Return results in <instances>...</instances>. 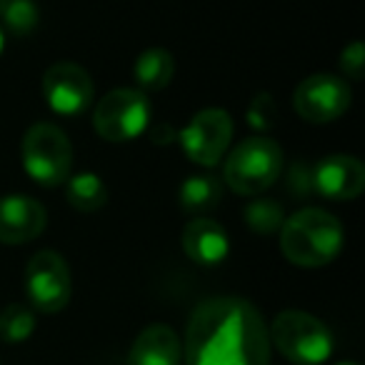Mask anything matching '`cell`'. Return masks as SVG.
<instances>
[{"label": "cell", "instance_id": "6da1fadb", "mask_svg": "<svg viewBox=\"0 0 365 365\" xmlns=\"http://www.w3.org/2000/svg\"><path fill=\"white\" fill-rule=\"evenodd\" d=\"M185 363L270 365V335L260 310L238 295L198 303L185 330Z\"/></svg>", "mask_w": 365, "mask_h": 365}, {"label": "cell", "instance_id": "7a4b0ae2", "mask_svg": "<svg viewBox=\"0 0 365 365\" xmlns=\"http://www.w3.org/2000/svg\"><path fill=\"white\" fill-rule=\"evenodd\" d=\"M343 245V225L323 208L298 210L280 228V253L298 268H323L333 263Z\"/></svg>", "mask_w": 365, "mask_h": 365}, {"label": "cell", "instance_id": "3957f363", "mask_svg": "<svg viewBox=\"0 0 365 365\" xmlns=\"http://www.w3.org/2000/svg\"><path fill=\"white\" fill-rule=\"evenodd\" d=\"M283 173V150L273 138L253 135L228 153L223 165V185L235 195L255 198L278 182Z\"/></svg>", "mask_w": 365, "mask_h": 365}, {"label": "cell", "instance_id": "277c9868", "mask_svg": "<svg viewBox=\"0 0 365 365\" xmlns=\"http://www.w3.org/2000/svg\"><path fill=\"white\" fill-rule=\"evenodd\" d=\"M270 345L293 365H323L333 353V333L305 310H283L268 328Z\"/></svg>", "mask_w": 365, "mask_h": 365}, {"label": "cell", "instance_id": "5b68a950", "mask_svg": "<svg viewBox=\"0 0 365 365\" xmlns=\"http://www.w3.org/2000/svg\"><path fill=\"white\" fill-rule=\"evenodd\" d=\"M23 170L43 188H58L73 175V145L53 123H36L21 143Z\"/></svg>", "mask_w": 365, "mask_h": 365}, {"label": "cell", "instance_id": "8992f818", "mask_svg": "<svg viewBox=\"0 0 365 365\" xmlns=\"http://www.w3.org/2000/svg\"><path fill=\"white\" fill-rule=\"evenodd\" d=\"M150 125V101L135 88H115L98 101L93 128L108 143H128L140 138Z\"/></svg>", "mask_w": 365, "mask_h": 365}, {"label": "cell", "instance_id": "52a82bcc", "mask_svg": "<svg viewBox=\"0 0 365 365\" xmlns=\"http://www.w3.org/2000/svg\"><path fill=\"white\" fill-rule=\"evenodd\" d=\"M23 285H26L31 308L41 310V313L56 315L71 303V268H68L66 258L56 250H41L28 260Z\"/></svg>", "mask_w": 365, "mask_h": 365}, {"label": "cell", "instance_id": "ba28073f", "mask_svg": "<svg viewBox=\"0 0 365 365\" xmlns=\"http://www.w3.org/2000/svg\"><path fill=\"white\" fill-rule=\"evenodd\" d=\"M182 153L203 168H215L228 153L233 140V118L220 108H205L195 113L190 123L178 133Z\"/></svg>", "mask_w": 365, "mask_h": 365}, {"label": "cell", "instance_id": "9c48e42d", "mask_svg": "<svg viewBox=\"0 0 365 365\" xmlns=\"http://www.w3.org/2000/svg\"><path fill=\"white\" fill-rule=\"evenodd\" d=\"M353 93L345 78L333 73L308 76L293 93V108L308 123H333L343 118L350 108Z\"/></svg>", "mask_w": 365, "mask_h": 365}, {"label": "cell", "instance_id": "30bf717a", "mask_svg": "<svg viewBox=\"0 0 365 365\" xmlns=\"http://www.w3.org/2000/svg\"><path fill=\"white\" fill-rule=\"evenodd\" d=\"M41 88L48 108L63 118L83 115L96 98V86H93V78L88 76V71L68 61L48 68Z\"/></svg>", "mask_w": 365, "mask_h": 365}, {"label": "cell", "instance_id": "8fae6325", "mask_svg": "<svg viewBox=\"0 0 365 365\" xmlns=\"http://www.w3.org/2000/svg\"><path fill=\"white\" fill-rule=\"evenodd\" d=\"M310 185L328 200H355L365 190V165L355 155H325L313 168Z\"/></svg>", "mask_w": 365, "mask_h": 365}, {"label": "cell", "instance_id": "7c38bea8", "mask_svg": "<svg viewBox=\"0 0 365 365\" xmlns=\"http://www.w3.org/2000/svg\"><path fill=\"white\" fill-rule=\"evenodd\" d=\"M46 225L48 213L41 200L21 193L0 198V243H31V240H36L46 230Z\"/></svg>", "mask_w": 365, "mask_h": 365}, {"label": "cell", "instance_id": "4fadbf2b", "mask_svg": "<svg viewBox=\"0 0 365 365\" xmlns=\"http://www.w3.org/2000/svg\"><path fill=\"white\" fill-rule=\"evenodd\" d=\"M182 250L195 265L213 268L220 265L230 253V238L220 223L210 218H193L182 228Z\"/></svg>", "mask_w": 365, "mask_h": 365}, {"label": "cell", "instance_id": "5bb4252c", "mask_svg": "<svg viewBox=\"0 0 365 365\" xmlns=\"http://www.w3.org/2000/svg\"><path fill=\"white\" fill-rule=\"evenodd\" d=\"M182 343L170 325H148L133 340L128 365H180Z\"/></svg>", "mask_w": 365, "mask_h": 365}, {"label": "cell", "instance_id": "9a60e30c", "mask_svg": "<svg viewBox=\"0 0 365 365\" xmlns=\"http://www.w3.org/2000/svg\"><path fill=\"white\" fill-rule=\"evenodd\" d=\"M175 76V61L165 48H148L138 56L133 66V78L140 93H158L170 86Z\"/></svg>", "mask_w": 365, "mask_h": 365}, {"label": "cell", "instance_id": "2e32d148", "mask_svg": "<svg viewBox=\"0 0 365 365\" xmlns=\"http://www.w3.org/2000/svg\"><path fill=\"white\" fill-rule=\"evenodd\" d=\"M223 198V180L215 175H190L180 182L178 200L185 213L203 218L205 213L215 208Z\"/></svg>", "mask_w": 365, "mask_h": 365}, {"label": "cell", "instance_id": "e0dca14e", "mask_svg": "<svg viewBox=\"0 0 365 365\" xmlns=\"http://www.w3.org/2000/svg\"><path fill=\"white\" fill-rule=\"evenodd\" d=\"M63 185H66V200L78 213H96V210L106 208L108 188L98 173H91V170L76 173V175L68 178Z\"/></svg>", "mask_w": 365, "mask_h": 365}, {"label": "cell", "instance_id": "ac0fdd59", "mask_svg": "<svg viewBox=\"0 0 365 365\" xmlns=\"http://www.w3.org/2000/svg\"><path fill=\"white\" fill-rule=\"evenodd\" d=\"M41 11L36 0H0V31L13 38H28L38 28Z\"/></svg>", "mask_w": 365, "mask_h": 365}, {"label": "cell", "instance_id": "d6986e66", "mask_svg": "<svg viewBox=\"0 0 365 365\" xmlns=\"http://www.w3.org/2000/svg\"><path fill=\"white\" fill-rule=\"evenodd\" d=\"M36 333V310L31 305L11 303L0 310V340L3 343H26Z\"/></svg>", "mask_w": 365, "mask_h": 365}, {"label": "cell", "instance_id": "ffe728a7", "mask_svg": "<svg viewBox=\"0 0 365 365\" xmlns=\"http://www.w3.org/2000/svg\"><path fill=\"white\" fill-rule=\"evenodd\" d=\"M243 220L248 223V228L258 235H270V233H278L285 223V213L280 208V203L268 198H255L245 205L243 210Z\"/></svg>", "mask_w": 365, "mask_h": 365}, {"label": "cell", "instance_id": "44dd1931", "mask_svg": "<svg viewBox=\"0 0 365 365\" xmlns=\"http://www.w3.org/2000/svg\"><path fill=\"white\" fill-rule=\"evenodd\" d=\"M275 115H278V113H275V103L268 93H260L258 98H253V103H250V108H248L250 128H255V130H260V133L270 130V128L275 125Z\"/></svg>", "mask_w": 365, "mask_h": 365}, {"label": "cell", "instance_id": "7402d4cb", "mask_svg": "<svg viewBox=\"0 0 365 365\" xmlns=\"http://www.w3.org/2000/svg\"><path fill=\"white\" fill-rule=\"evenodd\" d=\"M340 71L345 73V78L350 81H360L365 71V48L360 41H353L350 46H345V51L340 53Z\"/></svg>", "mask_w": 365, "mask_h": 365}, {"label": "cell", "instance_id": "603a6c76", "mask_svg": "<svg viewBox=\"0 0 365 365\" xmlns=\"http://www.w3.org/2000/svg\"><path fill=\"white\" fill-rule=\"evenodd\" d=\"M3 51H6V33L0 31V56H3Z\"/></svg>", "mask_w": 365, "mask_h": 365}, {"label": "cell", "instance_id": "cb8c5ba5", "mask_svg": "<svg viewBox=\"0 0 365 365\" xmlns=\"http://www.w3.org/2000/svg\"><path fill=\"white\" fill-rule=\"evenodd\" d=\"M335 365H358V363H350V360H348V363H335Z\"/></svg>", "mask_w": 365, "mask_h": 365}]
</instances>
